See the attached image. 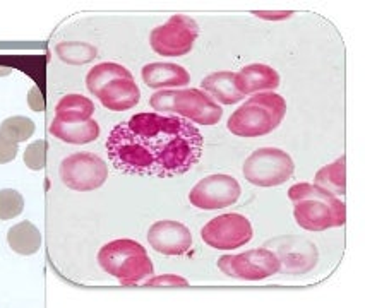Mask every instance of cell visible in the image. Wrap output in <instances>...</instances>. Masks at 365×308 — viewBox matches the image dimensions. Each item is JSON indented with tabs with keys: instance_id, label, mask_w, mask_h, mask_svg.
Instances as JSON below:
<instances>
[{
	"instance_id": "obj_1",
	"label": "cell",
	"mask_w": 365,
	"mask_h": 308,
	"mask_svg": "<svg viewBox=\"0 0 365 308\" xmlns=\"http://www.w3.org/2000/svg\"><path fill=\"white\" fill-rule=\"evenodd\" d=\"M205 137L196 125L177 115L135 113L112 129L110 161L125 175L172 179L199 163Z\"/></svg>"
},
{
	"instance_id": "obj_2",
	"label": "cell",
	"mask_w": 365,
	"mask_h": 308,
	"mask_svg": "<svg viewBox=\"0 0 365 308\" xmlns=\"http://www.w3.org/2000/svg\"><path fill=\"white\" fill-rule=\"evenodd\" d=\"M288 199L294 202L295 221L304 230L324 231L345 225V202L317 185L297 184L288 191Z\"/></svg>"
},
{
	"instance_id": "obj_3",
	"label": "cell",
	"mask_w": 365,
	"mask_h": 308,
	"mask_svg": "<svg viewBox=\"0 0 365 308\" xmlns=\"http://www.w3.org/2000/svg\"><path fill=\"white\" fill-rule=\"evenodd\" d=\"M287 113V101L278 92H259L228 118L227 129L239 137H261L273 132Z\"/></svg>"
},
{
	"instance_id": "obj_4",
	"label": "cell",
	"mask_w": 365,
	"mask_h": 308,
	"mask_svg": "<svg viewBox=\"0 0 365 308\" xmlns=\"http://www.w3.org/2000/svg\"><path fill=\"white\" fill-rule=\"evenodd\" d=\"M88 91L112 112H125L134 108L141 100V91L134 75L124 65L105 62L93 67L86 78Z\"/></svg>"
},
{
	"instance_id": "obj_5",
	"label": "cell",
	"mask_w": 365,
	"mask_h": 308,
	"mask_svg": "<svg viewBox=\"0 0 365 308\" xmlns=\"http://www.w3.org/2000/svg\"><path fill=\"white\" fill-rule=\"evenodd\" d=\"M150 105L155 113L177 115L197 125H216L223 117L222 105L215 103L201 90L156 91Z\"/></svg>"
},
{
	"instance_id": "obj_6",
	"label": "cell",
	"mask_w": 365,
	"mask_h": 308,
	"mask_svg": "<svg viewBox=\"0 0 365 308\" xmlns=\"http://www.w3.org/2000/svg\"><path fill=\"white\" fill-rule=\"evenodd\" d=\"M98 262L105 272L117 277L122 285H135L153 276L155 271L143 245L129 238L105 245L98 254Z\"/></svg>"
},
{
	"instance_id": "obj_7",
	"label": "cell",
	"mask_w": 365,
	"mask_h": 308,
	"mask_svg": "<svg viewBox=\"0 0 365 308\" xmlns=\"http://www.w3.org/2000/svg\"><path fill=\"white\" fill-rule=\"evenodd\" d=\"M245 180L256 187H278L292 179L295 163L292 156L278 147H261L245 159Z\"/></svg>"
},
{
	"instance_id": "obj_8",
	"label": "cell",
	"mask_w": 365,
	"mask_h": 308,
	"mask_svg": "<svg viewBox=\"0 0 365 308\" xmlns=\"http://www.w3.org/2000/svg\"><path fill=\"white\" fill-rule=\"evenodd\" d=\"M197 36L199 26L196 21L189 16L177 14L153 29L150 45L161 57H184L192 50Z\"/></svg>"
},
{
	"instance_id": "obj_9",
	"label": "cell",
	"mask_w": 365,
	"mask_h": 308,
	"mask_svg": "<svg viewBox=\"0 0 365 308\" xmlns=\"http://www.w3.org/2000/svg\"><path fill=\"white\" fill-rule=\"evenodd\" d=\"M107 179V163L95 153L71 154L61 163V180L71 191H96Z\"/></svg>"
},
{
	"instance_id": "obj_10",
	"label": "cell",
	"mask_w": 365,
	"mask_h": 308,
	"mask_svg": "<svg viewBox=\"0 0 365 308\" xmlns=\"http://www.w3.org/2000/svg\"><path fill=\"white\" fill-rule=\"evenodd\" d=\"M220 271L242 281H261L271 277L282 269L277 254L266 248L244 252L237 255H223L218 260Z\"/></svg>"
},
{
	"instance_id": "obj_11",
	"label": "cell",
	"mask_w": 365,
	"mask_h": 308,
	"mask_svg": "<svg viewBox=\"0 0 365 308\" xmlns=\"http://www.w3.org/2000/svg\"><path fill=\"white\" fill-rule=\"evenodd\" d=\"M252 226L242 214H222L201 230L202 242L216 250H235L252 240Z\"/></svg>"
},
{
	"instance_id": "obj_12",
	"label": "cell",
	"mask_w": 365,
	"mask_h": 308,
	"mask_svg": "<svg viewBox=\"0 0 365 308\" xmlns=\"http://www.w3.org/2000/svg\"><path fill=\"white\" fill-rule=\"evenodd\" d=\"M240 193L239 181L230 175L218 173L197 181L189 193V202L197 209L216 211L235 204L240 199Z\"/></svg>"
},
{
	"instance_id": "obj_13",
	"label": "cell",
	"mask_w": 365,
	"mask_h": 308,
	"mask_svg": "<svg viewBox=\"0 0 365 308\" xmlns=\"http://www.w3.org/2000/svg\"><path fill=\"white\" fill-rule=\"evenodd\" d=\"M148 242L156 252L163 255H182L192 247V235L189 228L182 223L165 219L150 228Z\"/></svg>"
},
{
	"instance_id": "obj_14",
	"label": "cell",
	"mask_w": 365,
	"mask_h": 308,
	"mask_svg": "<svg viewBox=\"0 0 365 308\" xmlns=\"http://www.w3.org/2000/svg\"><path fill=\"white\" fill-rule=\"evenodd\" d=\"M279 74L271 65L250 64L235 74V86L240 95H259V92H274L279 86Z\"/></svg>"
},
{
	"instance_id": "obj_15",
	"label": "cell",
	"mask_w": 365,
	"mask_h": 308,
	"mask_svg": "<svg viewBox=\"0 0 365 308\" xmlns=\"http://www.w3.org/2000/svg\"><path fill=\"white\" fill-rule=\"evenodd\" d=\"M143 81L151 90H168V87H184L190 81V74L178 64L155 62L143 67Z\"/></svg>"
},
{
	"instance_id": "obj_16",
	"label": "cell",
	"mask_w": 365,
	"mask_h": 308,
	"mask_svg": "<svg viewBox=\"0 0 365 308\" xmlns=\"http://www.w3.org/2000/svg\"><path fill=\"white\" fill-rule=\"evenodd\" d=\"M50 134L67 144H89L100 137V125L93 118L84 122H61L53 118Z\"/></svg>"
},
{
	"instance_id": "obj_17",
	"label": "cell",
	"mask_w": 365,
	"mask_h": 308,
	"mask_svg": "<svg viewBox=\"0 0 365 308\" xmlns=\"http://www.w3.org/2000/svg\"><path fill=\"white\" fill-rule=\"evenodd\" d=\"M201 91H205L215 103L233 105L244 100V95H240L235 86V73L228 70L206 75L201 83Z\"/></svg>"
},
{
	"instance_id": "obj_18",
	"label": "cell",
	"mask_w": 365,
	"mask_h": 308,
	"mask_svg": "<svg viewBox=\"0 0 365 308\" xmlns=\"http://www.w3.org/2000/svg\"><path fill=\"white\" fill-rule=\"evenodd\" d=\"M7 243L16 254L33 255L41 247V233L29 221H23L7 231Z\"/></svg>"
},
{
	"instance_id": "obj_19",
	"label": "cell",
	"mask_w": 365,
	"mask_h": 308,
	"mask_svg": "<svg viewBox=\"0 0 365 308\" xmlns=\"http://www.w3.org/2000/svg\"><path fill=\"white\" fill-rule=\"evenodd\" d=\"M95 113V103L83 95H67L58 101L55 118L61 122H84Z\"/></svg>"
},
{
	"instance_id": "obj_20",
	"label": "cell",
	"mask_w": 365,
	"mask_h": 308,
	"mask_svg": "<svg viewBox=\"0 0 365 308\" xmlns=\"http://www.w3.org/2000/svg\"><path fill=\"white\" fill-rule=\"evenodd\" d=\"M314 185L324 188L329 193H336V196H345L346 192V159L345 156L336 159L334 163L328 164V166L321 168L316 173L314 179Z\"/></svg>"
},
{
	"instance_id": "obj_21",
	"label": "cell",
	"mask_w": 365,
	"mask_h": 308,
	"mask_svg": "<svg viewBox=\"0 0 365 308\" xmlns=\"http://www.w3.org/2000/svg\"><path fill=\"white\" fill-rule=\"evenodd\" d=\"M33 134H35V122L28 117H9L0 124V136L16 144L28 141Z\"/></svg>"
},
{
	"instance_id": "obj_22",
	"label": "cell",
	"mask_w": 365,
	"mask_h": 308,
	"mask_svg": "<svg viewBox=\"0 0 365 308\" xmlns=\"http://www.w3.org/2000/svg\"><path fill=\"white\" fill-rule=\"evenodd\" d=\"M57 53L67 64H86L96 57V48L83 43H62L57 46Z\"/></svg>"
},
{
	"instance_id": "obj_23",
	"label": "cell",
	"mask_w": 365,
	"mask_h": 308,
	"mask_svg": "<svg viewBox=\"0 0 365 308\" xmlns=\"http://www.w3.org/2000/svg\"><path fill=\"white\" fill-rule=\"evenodd\" d=\"M24 209L23 196L14 188H2L0 191V219H12L19 216Z\"/></svg>"
},
{
	"instance_id": "obj_24",
	"label": "cell",
	"mask_w": 365,
	"mask_h": 308,
	"mask_svg": "<svg viewBox=\"0 0 365 308\" xmlns=\"http://www.w3.org/2000/svg\"><path fill=\"white\" fill-rule=\"evenodd\" d=\"M46 163V142L45 141H35L29 144L24 151V164L29 170H43Z\"/></svg>"
},
{
	"instance_id": "obj_25",
	"label": "cell",
	"mask_w": 365,
	"mask_h": 308,
	"mask_svg": "<svg viewBox=\"0 0 365 308\" xmlns=\"http://www.w3.org/2000/svg\"><path fill=\"white\" fill-rule=\"evenodd\" d=\"M18 149L19 146L16 142L0 136V164L11 163L16 158V154H18Z\"/></svg>"
},
{
	"instance_id": "obj_26",
	"label": "cell",
	"mask_w": 365,
	"mask_h": 308,
	"mask_svg": "<svg viewBox=\"0 0 365 308\" xmlns=\"http://www.w3.org/2000/svg\"><path fill=\"white\" fill-rule=\"evenodd\" d=\"M28 103H29V107H31V110H35V112H43L45 110V100L36 86H33L31 91H29Z\"/></svg>"
},
{
	"instance_id": "obj_27",
	"label": "cell",
	"mask_w": 365,
	"mask_h": 308,
	"mask_svg": "<svg viewBox=\"0 0 365 308\" xmlns=\"http://www.w3.org/2000/svg\"><path fill=\"white\" fill-rule=\"evenodd\" d=\"M257 16H261V18L277 19V18H288V16H292V14H290V12H273V14H264V12H259Z\"/></svg>"
}]
</instances>
